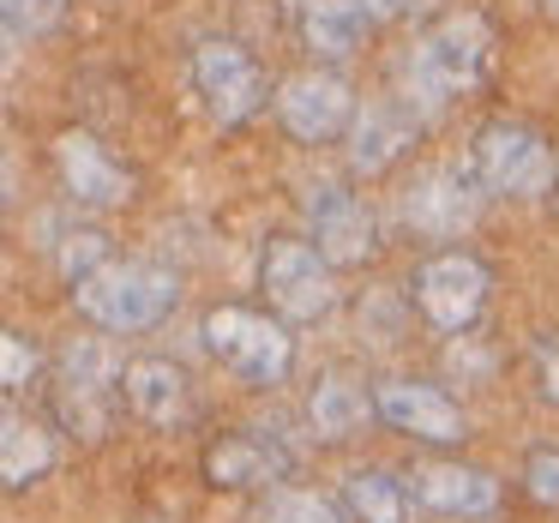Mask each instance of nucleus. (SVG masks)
Returning a JSON list of instances; mask_svg holds the SVG:
<instances>
[{
	"label": "nucleus",
	"instance_id": "20e7f679",
	"mask_svg": "<svg viewBox=\"0 0 559 523\" xmlns=\"http://www.w3.org/2000/svg\"><path fill=\"white\" fill-rule=\"evenodd\" d=\"M205 349L247 385H277L295 361V343L277 319L253 313V307H217L205 313Z\"/></svg>",
	"mask_w": 559,
	"mask_h": 523
},
{
	"label": "nucleus",
	"instance_id": "4468645a",
	"mask_svg": "<svg viewBox=\"0 0 559 523\" xmlns=\"http://www.w3.org/2000/svg\"><path fill=\"white\" fill-rule=\"evenodd\" d=\"M343 133H349V163H355V169H361V175H385L391 163L415 145L421 121L409 115V103L379 97V103H367V109H355Z\"/></svg>",
	"mask_w": 559,
	"mask_h": 523
},
{
	"label": "nucleus",
	"instance_id": "f03ea898",
	"mask_svg": "<svg viewBox=\"0 0 559 523\" xmlns=\"http://www.w3.org/2000/svg\"><path fill=\"white\" fill-rule=\"evenodd\" d=\"M175 271L145 265V259H103L85 277H73V301L91 325L103 331H151L175 307Z\"/></svg>",
	"mask_w": 559,
	"mask_h": 523
},
{
	"label": "nucleus",
	"instance_id": "ddd939ff",
	"mask_svg": "<svg viewBox=\"0 0 559 523\" xmlns=\"http://www.w3.org/2000/svg\"><path fill=\"white\" fill-rule=\"evenodd\" d=\"M403 494H409V506H427L439 518H487L499 506V482L469 463H421L403 475Z\"/></svg>",
	"mask_w": 559,
	"mask_h": 523
},
{
	"label": "nucleus",
	"instance_id": "a878e982",
	"mask_svg": "<svg viewBox=\"0 0 559 523\" xmlns=\"http://www.w3.org/2000/svg\"><path fill=\"white\" fill-rule=\"evenodd\" d=\"M373 19H421V13H433L439 0H361Z\"/></svg>",
	"mask_w": 559,
	"mask_h": 523
},
{
	"label": "nucleus",
	"instance_id": "2eb2a0df",
	"mask_svg": "<svg viewBox=\"0 0 559 523\" xmlns=\"http://www.w3.org/2000/svg\"><path fill=\"white\" fill-rule=\"evenodd\" d=\"M295 31H301V43L319 61H349L367 43V31H373V13H367L361 0H301Z\"/></svg>",
	"mask_w": 559,
	"mask_h": 523
},
{
	"label": "nucleus",
	"instance_id": "9d476101",
	"mask_svg": "<svg viewBox=\"0 0 559 523\" xmlns=\"http://www.w3.org/2000/svg\"><path fill=\"white\" fill-rule=\"evenodd\" d=\"M409 223L421 235H463L475 217H481V181H475L469 163H433V169L415 175L409 199H403Z\"/></svg>",
	"mask_w": 559,
	"mask_h": 523
},
{
	"label": "nucleus",
	"instance_id": "b1692460",
	"mask_svg": "<svg viewBox=\"0 0 559 523\" xmlns=\"http://www.w3.org/2000/svg\"><path fill=\"white\" fill-rule=\"evenodd\" d=\"M271 523H343V518H337V506L319 499V494H283L277 511H271Z\"/></svg>",
	"mask_w": 559,
	"mask_h": 523
},
{
	"label": "nucleus",
	"instance_id": "dca6fc26",
	"mask_svg": "<svg viewBox=\"0 0 559 523\" xmlns=\"http://www.w3.org/2000/svg\"><path fill=\"white\" fill-rule=\"evenodd\" d=\"M121 397H127V409H133L139 421L175 427L187 415V373L175 361H157V355L127 361L121 367Z\"/></svg>",
	"mask_w": 559,
	"mask_h": 523
},
{
	"label": "nucleus",
	"instance_id": "5701e85b",
	"mask_svg": "<svg viewBox=\"0 0 559 523\" xmlns=\"http://www.w3.org/2000/svg\"><path fill=\"white\" fill-rule=\"evenodd\" d=\"M31 373H37V349H31L19 331L0 325V397L19 391V385H31Z\"/></svg>",
	"mask_w": 559,
	"mask_h": 523
},
{
	"label": "nucleus",
	"instance_id": "39448f33",
	"mask_svg": "<svg viewBox=\"0 0 559 523\" xmlns=\"http://www.w3.org/2000/svg\"><path fill=\"white\" fill-rule=\"evenodd\" d=\"M187 73H193V91H199V103H205V115L217 127H241L271 103V85H265V73H259V61L229 37L199 43Z\"/></svg>",
	"mask_w": 559,
	"mask_h": 523
},
{
	"label": "nucleus",
	"instance_id": "c85d7f7f",
	"mask_svg": "<svg viewBox=\"0 0 559 523\" xmlns=\"http://www.w3.org/2000/svg\"><path fill=\"white\" fill-rule=\"evenodd\" d=\"M7 61H13V31L0 25V67H7Z\"/></svg>",
	"mask_w": 559,
	"mask_h": 523
},
{
	"label": "nucleus",
	"instance_id": "4be33fe9",
	"mask_svg": "<svg viewBox=\"0 0 559 523\" xmlns=\"http://www.w3.org/2000/svg\"><path fill=\"white\" fill-rule=\"evenodd\" d=\"M67 7L73 0H0V25L19 31V37H43L67 19Z\"/></svg>",
	"mask_w": 559,
	"mask_h": 523
},
{
	"label": "nucleus",
	"instance_id": "cd10ccee",
	"mask_svg": "<svg viewBox=\"0 0 559 523\" xmlns=\"http://www.w3.org/2000/svg\"><path fill=\"white\" fill-rule=\"evenodd\" d=\"M7 199H13V163L0 157V205H7Z\"/></svg>",
	"mask_w": 559,
	"mask_h": 523
},
{
	"label": "nucleus",
	"instance_id": "6e6552de",
	"mask_svg": "<svg viewBox=\"0 0 559 523\" xmlns=\"http://www.w3.org/2000/svg\"><path fill=\"white\" fill-rule=\"evenodd\" d=\"M55 169H61V187L73 193V205H85V211H121L139 187L133 169L85 127L55 139Z\"/></svg>",
	"mask_w": 559,
	"mask_h": 523
},
{
	"label": "nucleus",
	"instance_id": "6ab92c4d",
	"mask_svg": "<svg viewBox=\"0 0 559 523\" xmlns=\"http://www.w3.org/2000/svg\"><path fill=\"white\" fill-rule=\"evenodd\" d=\"M109 379H115V367H109V355H103L97 343H73V349H67V379H61V385H67V409H73V415L85 409L91 433L103 427V415L91 409V403L109 397Z\"/></svg>",
	"mask_w": 559,
	"mask_h": 523
},
{
	"label": "nucleus",
	"instance_id": "f8f14e48",
	"mask_svg": "<svg viewBox=\"0 0 559 523\" xmlns=\"http://www.w3.org/2000/svg\"><path fill=\"white\" fill-rule=\"evenodd\" d=\"M373 409L385 415L397 433L427 439V445H457L469 427H463V409L445 397L439 385H421V379H385L373 397Z\"/></svg>",
	"mask_w": 559,
	"mask_h": 523
},
{
	"label": "nucleus",
	"instance_id": "393cba45",
	"mask_svg": "<svg viewBox=\"0 0 559 523\" xmlns=\"http://www.w3.org/2000/svg\"><path fill=\"white\" fill-rule=\"evenodd\" d=\"M523 482H530V494L542 499V506H559V451H535V457L523 463Z\"/></svg>",
	"mask_w": 559,
	"mask_h": 523
},
{
	"label": "nucleus",
	"instance_id": "bb28decb",
	"mask_svg": "<svg viewBox=\"0 0 559 523\" xmlns=\"http://www.w3.org/2000/svg\"><path fill=\"white\" fill-rule=\"evenodd\" d=\"M542 391L547 403H559V349H542Z\"/></svg>",
	"mask_w": 559,
	"mask_h": 523
},
{
	"label": "nucleus",
	"instance_id": "aec40b11",
	"mask_svg": "<svg viewBox=\"0 0 559 523\" xmlns=\"http://www.w3.org/2000/svg\"><path fill=\"white\" fill-rule=\"evenodd\" d=\"M307 415H313V433L319 439H349V433H361V421H367V391H355L349 379H319L313 385V403H307Z\"/></svg>",
	"mask_w": 559,
	"mask_h": 523
},
{
	"label": "nucleus",
	"instance_id": "0eeeda50",
	"mask_svg": "<svg viewBox=\"0 0 559 523\" xmlns=\"http://www.w3.org/2000/svg\"><path fill=\"white\" fill-rule=\"evenodd\" d=\"M349 115H355V91L343 73L307 67V73H295L277 85V121L289 127V139H301V145H331V139L349 127Z\"/></svg>",
	"mask_w": 559,
	"mask_h": 523
},
{
	"label": "nucleus",
	"instance_id": "c756f323",
	"mask_svg": "<svg viewBox=\"0 0 559 523\" xmlns=\"http://www.w3.org/2000/svg\"><path fill=\"white\" fill-rule=\"evenodd\" d=\"M542 7H547V13H559V0H542Z\"/></svg>",
	"mask_w": 559,
	"mask_h": 523
},
{
	"label": "nucleus",
	"instance_id": "7ed1b4c3",
	"mask_svg": "<svg viewBox=\"0 0 559 523\" xmlns=\"http://www.w3.org/2000/svg\"><path fill=\"white\" fill-rule=\"evenodd\" d=\"M469 169H475V181H481V193H499V199H542V193H554V181H559L554 145H547V133H535L530 121H487L481 133H475Z\"/></svg>",
	"mask_w": 559,
	"mask_h": 523
},
{
	"label": "nucleus",
	"instance_id": "9b49d317",
	"mask_svg": "<svg viewBox=\"0 0 559 523\" xmlns=\"http://www.w3.org/2000/svg\"><path fill=\"white\" fill-rule=\"evenodd\" d=\"M307 229H313V241H319L313 253L325 265H361L373 253V211L337 181L307 193Z\"/></svg>",
	"mask_w": 559,
	"mask_h": 523
},
{
	"label": "nucleus",
	"instance_id": "f257e3e1",
	"mask_svg": "<svg viewBox=\"0 0 559 523\" xmlns=\"http://www.w3.org/2000/svg\"><path fill=\"white\" fill-rule=\"evenodd\" d=\"M493 67V31H487L481 13H451L439 19L433 31L415 37V49L403 55V85H409V103L421 109H445V103L469 97L475 85Z\"/></svg>",
	"mask_w": 559,
	"mask_h": 523
},
{
	"label": "nucleus",
	"instance_id": "423d86ee",
	"mask_svg": "<svg viewBox=\"0 0 559 523\" xmlns=\"http://www.w3.org/2000/svg\"><path fill=\"white\" fill-rule=\"evenodd\" d=\"M415 307H421L427 325L439 331H469L487 307V265L475 253H433L421 271H415Z\"/></svg>",
	"mask_w": 559,
	"mask_h": 523
},
{
	"label": "nucleus",
	"instance_id": "412c9836",
	"mask_svg": "<svg viewBox=\"0 0 559 523\" xmlns=\"http://www.w3.org/2000/svg\"><path fill=\"white\" fill-rule=\"evenodd\" d=\"M343 499H349V511L361 523H409V494H403V482L385 469H355L349 482H343Z\"/></svg>",
	"mask_w": 559,
	"mask_h": 523
},
{
	"label": "nucleus",
	"instance_id": "1a4fd4ad",
	"mask_svg": "<svg viewBox=\"0 0 559 523\" xmlns=\"http://www.w3.org/2000/svg\"><path fill=\"white\" fill-rule=\"evenodd\" d=\"M259 283H265L271 307L283 319H319L337 301L331 265L313 253V241H271L265 259H259Z\"/></svg>",
	"mask_w": 559,
	"mask_h": 523
},
{
	"label": "nucleus",
	"instance_id": "f3484780",
	"mask_svg": "<svg viewBox=\"0 0 559 523\" xmlns=\"http://www.w3.org/2000/svg\"><path fill=\"white\" fill-rule=\"evenodd\" d=\"M283 469H289V451L259 433H235L205 451V475L217 487H271V482H283Z\"/></svg>",
	"mask_w": 559,
	"mask_h": 523
},
{
	"label": "nucleus",
	"instance_id": "a211bd4d",
	"mask_svg": "<svg viewBox=\"0 0 559 523\" xmlns=\"http://www.w3.org/2000/svg\"><path fill=\"white\" fill-rule=\"evenodd\" d=\"M55 469V433L31 415L0 409V487H31Z\"/></svg>",
	"mask_w": 559,
	"mask_h": 523
}]
</instances>
